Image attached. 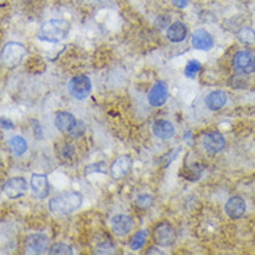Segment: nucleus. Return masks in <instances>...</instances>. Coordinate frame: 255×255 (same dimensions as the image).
Wrapping results in <instances>:
<instances>
[{"mask_svg": "<svg viewBox=\"0 0 255 255\" xmlns=\"http://www.w3.org/2000/svg\"><path fill=\"white\" fill-rule=\"evenodd\" d=\"M228 102V95L225 91H212L205 99V105L209 111H219Z\"/></svg>", "mask_w": 255, "mask_h": 255, "instance_id": "19", "label": "nucleus"}, {"mask_svg": "<svg viewBox=\"0 0 255 255\" xmlns=\"http://www.w3.org/2000/svg\"><path fill=\"white\" fill-rule=\"evenodd\" d=\"M131 166H132V162H131V158L128 155L119 156V158L115 159V162L111 166L112 177L116 180L123 179V177H126L130 173Z\"/></svg>", "mask_w": 255, "mask_h": 255, "instance_id": "13", "label": "nucleus"}, {"mask_svg": "<svg viewBox=\"0 0 255 255\" xmlns=\"http://www.w3.org/2000/svg\"><path fill=\"white\" fill-rule=\"evenodd\" d=\"M202 145L205 148V151L208 153H219V152L225 148L226 145V139L222 135L221 132L218 131H211L204 135V139H202Z\"/></svg>", "mask_w": 255, "mask_h": 255, "instance_id": "10", "label": "nucleus"}, {"mask_svg": "<svg viewBox=\"0 0 255 255\" xmlns=\"http://www.w3.org/2000/svg\"><path fill=\"white\" fill-rule=\"evenodd\" d=\"M153 242L159 247H170L176 242V230L169 222H162L153 229Z\"/></svg>", "mask_w": 255, "mask_h": 255, "instance_id": "5", "label": "nucleus"}, {"mask_svg": "<svg viewBox=\"0 0 255 255\" xmlns=\"http://www.w3.org/2000/svg\"><path fill=\"white\" fill-rule=\"evenodd\" d=\"M116 251V247H115V244L111 243L109 240H106L105 243H101L99 246L97 247V254H113Z\"/></svg>", "mask_w": 255, "mask_h": 255, "instance_id": "26", "label": "nucleus"}, {"mask_svg": "<svg viewBox=\"0 0 255 255\" xmlns=\"http://www.w3.org/2000/svg\"><path fill=\"white\" fill-rule=\"evenodd\" d=\"M83 205V195L78 191H67L49 201V209L55 215H70Z\"/></svg>", "mask_w": 255, "mask_h": 255, "instance_id": "1", "label": "nucleus"}, {"mask_svg": "<svg viewBox=\"0 0 255 255\" xmlns=\"http://www.w3.org/2000/svg\"><path fill=\"white\" fill-rule=\"evenodd\" d=\"M60 155H62L64 159H71L73 158V155H74V146L70 144H64L63 145Z\"/></svg>", "mask_w": 255, "mask_h": 255, "instance_id": "29", "label": "nucleus"}, {"mask_svg": "<svg viewBox=\"0 0 255 255\" xmlns=\"http://www.w3.org/2000/svg\"><path fill=\"white\" fill-rule=\"evenodd\" d=\"M152 131L160 139H170L174 135V126L167 120H156L152 125Z\"/></svg>", "mask_w": 255, "mask_h": 255, "instance_id": "18", "label": "nucleus"}, {"mask_svg": "<svg viewBox=\"0 0 255 255\" xmlns=\"http://www.w3.org/2000/svg\"><path fill=\"white\" fill-rule=\"evenodd\" d=\"M84 131H85V126H84L83 122H78L77 123V126L73 128V130L70 131L69 135H71V137H81L84 134Z\"/></svg>", "mask_w": 255, "mask_h": 255, "instance_id": "28", "label": "nucleus"}, {"mask_svg": "<svg viewBox=\"0 0 255 255\" xmlns=\"http://www.w3.org/2000/svg\"><path fill=\"white\" fill-rule=\"evenodd\" d=\"M77 123L78 122L74 118V115L69 113V112H60L55 118V126L57 127V130H60L62 132H67V134L76 127Z\"/></svg>", "mask_w": 255, "mask_h": 255, "instance_id": "16", "label": "nucleus"}, {"mask_svg": "<svg viewBox=\"0 0 255 255\" xmlns=\"http://www.w3.org/2000/svg\"><path fill=\"white\" fill-rule=\"evenodd\" d=\"M172 3L176 7H179V8H184L188 4V0H172Z\"/></svg>", "mask_w": 255, "mask_h": 255, "instance_id": "31", "label": "nucleus"}, {"mask_svg": "<svg viewBox=\"0 0 255 255\" xmlns=\"http://www.w3.org/2000/svg\"><path fill=\"white\" fill-rule=\"evenodd\" d=\"M49 254H67V255H71L73 254V249L71 247H69L67 244H60V243H57V244H53L50 249L48 250Z\"/></svg>", "mask_w": 255, "mask_h": 255, "instance_id": "24", "label": "nucleus"}, {"mask_svg": "<svg viewBox=\"0 0 255 255\" xmlns=\"http://www.w3.org/2000/svg\"><path fill=\"white\" fill-rule=\"evenodd\" d=\"M67 90L74 99L83 101L85 98H88L91 95V91H92V83H91L90 77L77 76L71 78Z\"/></svg>", "mask_w": 255, "mask_h": 255, "instance_id": "4", "label": "nucleus"}, {"mask_svg": "<svg viewBox=\"0 0 255 255\" xmlns=\"http://www.w3.org/2000/svg\"><path fill=\"white\" fill-rule=\"evenodd\" d=\"M71 24L66 20H49L45 24H42L38 32V39L50 43L62 42L70 32Z\"/></svg>", "mask_w": 255, "mask_h": 255, "instance_id": "2", "label": "nucleus"}, {"mask_svg": "<svg viewBox=\"0 0 255 255\" xmlns=\"http://www.w3.org/2000/svg\"><path fill=\"white\" fill-rule=\"evenodd\" d=\"M239 39H240L242 43L253 45V43H255V32L251 28H243L242 31L239 32Z\"/></svg>", "mask_w": 255, "mask_h": 255, "instance_id": "23", "label": "nucleus"}, {"mask_svg": "<svg viewBox=\"0 0 255 255\" xmlns=\"http://www.w3.org/2000/svg\"><path fill=\"white\" fill-rule=\"evenodd\" d=\"M1 191L11 200L20 198L28 191L27 180L22 177H13V179L6 180L1 186Z\"/></svg>", "mask_w": 255, "mask_h": 255, "instance_id": "7", "label": "nucleus"}, {"mask_svg": "<svg viewBox=\"0 0 255 255\" xmlns=\"http://www.w3.org/2000/svg\"><path fill=\"white\" fill-rule=\"evenodd\" d=\"M25 53L27 50L24 48V45H21L18 42H8L1 49V64L6 69H13L20 64Z\"/></svg>", "mask_w": 255, "mask_h": 255, "instance_id": "3", "label": "nucleus"}, {"mask_svg": "<svg viewBox=\"0 0 255 255\" xmlns=\"http://www.w3.org/2000/svg\"><path fill=\"white\" fill-rule=\"evenodd\" d=\"M167 95H169L167 85L163 81H158L153 84V87L148 94V102L153 108H159V106L165 105V102L167 101Z\"/></svg>", "mask_w": 255, "mask_h": 255, "instance_id": "12", "label": "nucleus"}, {"mask_svg": "<svg viewBox=\"0 0 255 255\" xmlns=\"http://www.w3.org/2000/svg\"><path fill=\"white\" fill-rule=\"evenodd\" d=\"M191 45L197 50H209L214 46V38L207 29L200 28V29L194 31L193 38H191Z\"/></svg>", "mask_w": 255, "mask_h": 255, "instance_id": "14", "label": "nucleus"}, {"mask_svg": "<svg viewBox=\"0 0 255 255\" xmlns=\"http://www.w3.org/2000/svg\"><path fill=\"white\" fill-rule=\"evenodd\" d=\"M8 148L14 156H22L28 151V144L21 135H13L8 141Z\"/></svg>", "mask_w": 255, "mask_h": 255, "instance_id": "20", "label": "nucleus"}, {"mask_svg": "<svg viewBox=\"0 0 255 255\" xmlns=\"http://www.w3.org/2000/svg\"><path fill=\"white\" fill-rule=\"evenodd\" d=\"M31 188H32V193H34L35 198L38 200H43L46 198L50 193V186H49V180L45 174L41 173H35L31 177Z\"/></svg>", "mask_w": 255, "mask_h": 255, "instance_id": "9", "label": "nucleus"}, {"mask_svg": "<svg viewBox=\"0 0 255 255\" xmlns=\"http://www.w3.org/2000/svg\"><path fill=\"white\" fill-rule=\"evenodd\" d=\"M90 173H101V174H105L106 173V165H105V162H97L94 165L87 166L85 174H90Z\"/></svg>", "mask_w": 255, "mask_h": 255, "instance_id": "27", "label": "nucleus"}, {"mask_svg": "<svg viewBox=\"0 0 255 255\" xmlns=\"http://www.w3.org/2000/svg\"><path fill=\"white\" fill-rule=\"evenodd\" d=\"M187 25L184 22H181V21H176V22H173L170 24L169 27H167V32H166V36H167V39L173 43H179V42H183L186 39L187 36Z\"/></svg>", "mask_w": 255, "mask_h": 255, "instance_id": "17", "label": "nucleus"}, {"mask_svg": "<svg viewBox=\"0 0 255 255\" xmlns=\"http://www.w3.org/2000/svg\"><path fill=\"white\" fill-rule=\"evenodd\" d=\"M134 228V222L131 219V216L125 214L116 215L112 219V230L113 233L119 237H125L130 233Z\"/></svg>", "mask_w": 255, "mask_h": 255, "instance_id": "11", "label": "nucleus"}, {"mask_svg": "<svg viewBox=\"0 0 255 255\" xmlns=\"http://www.w3.org/2000/svg\"><path fill=\"white\" fill-rule=\"evenodd\" d=\"M246 209H247V204L242 197H232L225 205V212L232 219L242 218L243 215L246 214Z\"/></svg>", "mask_w": 255, "mask_h": 255, "instance_id": "15", "label": "nucleus"}, {"mask_svg": "<svg viewBox=\"0 0 255 255\" xmlns=\"http://www.w3.org/2000/svg\"><path fill=\"white\" fill-rule=\"evenodd\" d=\"M48 236L34 233L25 237V253L27 254H43L48 251Z\"/></svg>", "mask_w": 255, "mask_h": 255, "instance_id": "8", "label": "nucleus"}, {"mask_svg": "<svg viewBox=\"0 0 255 255\" xmlns=\"http://www.w3.org/2000/svg\"><path fill=\"white\" fill-rule=\"evenodd\" d=\"M160 251H158L156 249H151V250H148V254H159Z\"/></svg>", "mask_w": 255, "mask_h": 255, "instance_id": "32", "label": "nucleus"}, {"mask_svg": "<svg viewBox=\"0 0 255 255\" xmlns=\"http://www.w3.org/2000/svg\"><path fill=\"white\" fill-rule=\"evenodd\" d=\"M201 63L198 60H190V62L187 63L186 69H184V76L187 78H195L197 74L200 73L201 70Z\"/></svg>", "mask_w": 255, "mask_h": 255, "instance_id": "22", "label": "nucleus"}, {"mask_svg": "<svg viewBox=\"0 0 255 255\" xmlns=\"http://www.w3.org/2000/svg\"><path fill=\"white\" fill-rule=\"evenodd\" d=\"M153 205V197L151 194H141L137 198V207L141 209H148Z\"/></svg>", "mask_w": 255, "mask_h": 255, "instance_id": "25", "label": "nucleus"}, {"mask_svg": "<svg viewBox=\"0 0 255 255\" xmlns=\"http://www.w3.org/2000/svg\"><path fill=\"white\" fill-rule=\"evenodd\" d=\"M1 127H3V128H6V130H11V128H13L14 127V125H13V122H10V120H7V119H1Z\"/></svg>", "mask_w": 255, "mask_h": 255, "instance_id": "30", "label": "nucleus"}, {"mask_svg": "<svg viewBox=\"0 0 255 255\" xmlns=\"http://www.w3.org/2000/svg\"><path fill=\"white\" fill-rule=\"evenodd\" d=\"M146 239H148V232L146 230H139L135 235L132 236V239L130 240V249L134 250V251H138L144 247V244L146 243Z\"/></svg>", "mask_w": 255, "mask_h": 255, "instance_id": "21", "label": "nucleus"}, {"mask_svg": "<svg viewBox=\"0 0 255 255\" xmlns=\"http://www.w3.org/2000/svg\"><path fill=\"white\" fill-rule=\"evenodd\" d=\"M233 69L239 74H250L255 71V55L250 50H240L233 57Z\"/></svg>", "mask_w": 255, "mask_h": 255, "instance_id": "6", "label": "nucleus"}]
</instances>
